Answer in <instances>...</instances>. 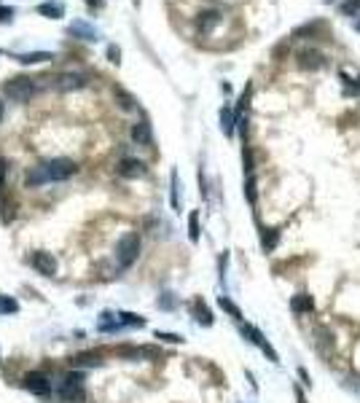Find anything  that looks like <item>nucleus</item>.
Returning a JSON list of instances; mask_svg holds the SVG:
<instances>
[{
    "instance_id": "1",
    "label": "nucleus",
    "mask_w": 360,
    "mask_h": 403,
    "mask_svg": "<svg viewBox=\"0 0 360 403\" xmlns=\"http://www.w3.org/2000/svg\"><path fill=\"white\" fill-rule=\"evenodd\" d=\"M140 256V237L137 234H124L116 245V261L121 269H129Z\"/></svg>"
},
{
    "instance_id": "2",
    "label": "nucleus",
    "mask_w": 360,
    "mask_h": 403,
    "mask_svg": "<svg viewBox=\"0 0 360 403\" xmlns=\"http://www.w3.org/2000/svg\"><path fill=\"white\" fill-rule=\"evenodd\" d=\"M239 333L245 336V342H250L253 347H258L261 352H264V355H266V358H269L272 363H279L277 349L272 347V344H269V339H266V336H264V333H261L255 325H250V322H239Z\"/></svg>"
},
{
    "instance_id": "3",
    "label": "nucleus",
    "mask_w": 360,
    "mask_h": 403,
    "mask_svg": "<svg viewBox=\"0 0 360 403\" xmlns=\"http://www.w3.org/2000/svg\"><path fill=\"white\" fill-rule=\"evenodd\" d=\"M59 395H62V401H67V403L81 401L83 398V376L81 374H67L59 384Z\"/></svg>"
},
{
    "instance_id": "4",
    "label": "nucleus",
    "mask_w": 360,
    "mask_h": 403,
    "mask_svg": "<svg viewBox=\"0 0 360 403\" xmlns=\"http://www.w3.org/2000/svg\"><path fill=\"white\" fill-rule=\"evenodd\" d=\"M32 91H35V86H32V78H11L8 84H5V94L11 97V100L16 102H27L32 97Z\"/></svg>"
},
{
    "instance_id": "5",
    "label": "nucleus",
    "mask_w": 360,
    "mask_h": 403,
    "mask_svg": "<svg viewBox=\"0 0 360 403\" xmlns=\"http://www.w3.org/2000/svg\"><path fill=\"white\" fill-rule=\"evenodd\" d=\"M43 167H46V172H49V180H65V177L76 175V170H78L70 159H54Z\"/></svg>"
},
{
    "instance_id": "6",
    "label": "nucleus",
    "mask_w": 360,
    "mask_h": 403,
    "mask_svg": "<svg viewBox=\"0 0 360 403\" xmlns=\"http://www.w3.org/2000/svg\"><path fill=\"white\" fill-rule=\"evenodd\" d=\"M22 384H25V387L30 390L32 395H38V398H49V395H51L49 379H46L43 374H38V371H30V374L25 376V382H22Z\"/></svg>"
},
{
    "instance_id": "7",
    "label": "nucleus",
    "mask_w": 360,
    "mask_h": 403,
    "mask_svg": "<svg viewBox=\"0 0 360 403\" xmlns=\"http://www.w3.org/2000/svg\"><path fill=\"white\" fill-rule=\"evenodd\" d=\"M32 266H35L41 274H46V277H54L56 274V258L51 256V253H35Z\"/></svg>"
},
{
    "instance_id": "8",
    "label": "nucleus",
    "mask_w": 360,
    "mask_h": 403,
    "mask_svg": "<svg viewBox=\"0 0 360 403\" xmlns=\"http://www.w3.org/2000/svg\"><path fill=\"white\" fill-rule=\"evenodd\" d=\"M221 11H215V8H210V11H202L199 14V19H196V27H199V32L202 35H207V32H213V27L221 22Z\"/></svg>"
},
{
    "instance_id": "9",
    "label": "nucleus",
    "mask_w": 360,
    "mask_h": 403,
    "mask_svg": "<svg viewBox=\"0 0 360 403\" xmlns=\"http://www.w3.org/2000/svg\"><path fill=\"white\" fill-rule=\"evenodd\" d=\"M299 65L304 67V70H317V67H323L325 65V59H323V54L315 49H304L299 54Z\"/></svg>"
},
{
    "instance_id": "10",
    "label": "nucleus",
    "mask_w": 360,
    "mask_h": 403,
    "mask_svg": "<svg viewBox=\"0 0 360 403\" xmlns=\"http://www.w3.org/2000/svg\"><path fill=\"white\" fill-rule=\"evenodd\" d=\"M290 309H293V315H309L315 309V298L309 293H296L290 298Z\"/></svg>"
},
{
    "instance_id": "11",
    "label": "nucleus",
    "mask_w": 360,
    "mask_h": 403,
    "mask_svg": "<svg viewBox=\"0 0 360 403\" xmlns=\"http://www.w3.org/2000/svg\"><path fill=\"white\" fill-rule=\"evenodd\" d=\"M118 175L121 177H142L145 175V164L140 159H124L118 164Z\"/></svg>"
},
{
    "instance_id": "12",
    "label": "nucleus",
    "mask_w": 360,
    "mask_h": 403,
    "mask_svg": "<svg viewBox=\"0 0 360 403\" xmlns=\"http://www.w3.org/2000/svg\"><path fill=\"white\" fill-rule=\"evenodd\" d=\"M56 86H59L62 91L83 89V86H86V76H81V73H65V76H59V81H56Z\"/></svg>"
},
{
    "instance_id": "13",
    "label": "nucleus",
    "mask_w": 360,
    "mask_h": 403,
    "mask_svg": "<svg viewBox=\"0 0 360 403\" xmlns=\"http://www.w3.org/2000/svg\"><path fill=\"white\" fill-rule=\"evenodd\" d=\"M132 140L137 145H151V124L148 121H140L132 126Z\"/></svg>"
},
{
    "instance_id": "14",
    "label": "nucleus",
    "mask_w": 360,
    "mask_h": 403,
    "mask_svg": "<svg viewBox=\"0 0 360 403\" xmlns=\"http://www.w3.org/2000/svg\"><path fill=\"white\" fill-rule=\"evenodd\" d=\"M194 317H196V322H199V325H204V328H210V325L215 322V320H213V312L207 309V304L199 301V298L194 301Z\"/></svg>"
},
{
    "instance_id": "15",
    "label": "nucleus",
    "mask_w": 360,
    "mask_h": 403,
    "mask_svg": "<svg viewBox=\"0 0 360 403\" xmlns=\"http://www.w3.org/2000/svg\"><path fill=\"white\" fill-rule=\"evenodd\" d=\"M70 35L81 38V40H97V30L86 22H73L70 25Z\"/></svg>"
},
{
    "instance_id": "16",
    "label": "nucleus",
    "mask_w": 360,
    "mask_h": 403,
    "mask_svg": "<svg viewBox=\"0 0 360 403\" xmlns=\"http://www.w3.org/2000/svg\"><path fill=\"white\" fill-rule=\"evenodd\" d=\"M97 328H100L102 333H116L118 328H121V322H118V317L113 312H102L100 315V325Z\"/></svg>"
},
{
    "instance_id": "17",
    "label": "nucleus",
    "mask_w": 360,
    "mask_h": 403,
    "mask_svg": "<svg viewBox=\"0 0 360 403\" xmlns=\"http://www.w3.org/2000/svg\"><path fill=\"white\" fill-rule=\"evenodd\" d=\"M25 183L27 186H43V183H49V172H46V167H35V170H30L27 172V177H25Z\"/></svg>"
},
{
    "instance_id": "18",
    "label": "nucleus",
    "mask_w": 360,
    "mask_h": 403,
    "mask_svg": "<svg viewBox=\"0 0 360 403\" xmlns=\"http://www.w3.org/2000/svg\"><path fill=\"white\" fill-rule=\"evenodd\" d=\"M218 307L223 309L228 317H234L237 322H242V312H239V307H237V304H234L228 296H218Z\"/></svg>"
},
{
    "instance_id": "19",
    "label": "nucleus",
    "mask_w": 360,
    "mask_h": 403,
    "mask_svg": "<svg viewBox=\"0 0 360 403\" xmlns=\"http://www.w3.org/2000/svg\"><path fill=\"white\" fill-rule=\"evenodd\" d=\"M277 242H279L277 229H264V234H261V247H264L266 253H272L274 247H277Z\"/></svg>"
},
{
    "instance_id": "20",
    "label": "nucleus",
    "mask_w": 360,
    "mask_h": 403,
    "mask_svg": "<svg viewBox=\"0 0 360 403\" xmlns=\"http://www.w3.org/2000/svg\"><path fill=\"white\" fill-rule=\"evenodd\" d=\"M221 129L226 132V137L234 135V111H231L228 105L221 108Z\"/></svg>"
},
{
    "instance_id": "21",
    "label": "nucleus",
    "mask_w": 360,
    "mask_h": 403,
    "mask_svg": "<svg viewBox=\"0 0 360 403\" xmlns=\"http://www.w3.org/2000/svg\"><path fill=\"white\" fill-rule=\"evenodd\" d=\"M116 317H118V322H121V328L124 325H132V328H142V325H145V320H142L140 315H132V312H118Z\"/></svg>"
},
{
    "instance_id": "22",
    "label": "nucleus",
    "mask_w": 360,
    "mask_h": 403,
    "mask_svg": "<svg viewBox=\"0 0 360 403\" xmlns=\"http://www.w3.org/2000/svg\"><path fill=\"white\" fill-rule=\"evenodd\" d=\"M49 59H54L51 51H32V54L19 57V62H25V65H32V62H49Z\"/></svg>"
},
{
    "instance_id": "23",
    "label": "nucleus",
    "mask_w": 360,
    "mask_h": 403,
    "mask_svg": "<svg viewBox=\"0 0 360 403\" xmlns=\"http://www.w3.org/2000/svg\"><path fill=\"white\" fill-rule=\"evenodd\" d=\"M38 11H41L43 16H49V19H59L65 8H62L59 3H41V5H38Z\"/></svg>"
},
{
    "instance_id": "24",
    "label": "nucleus",
    "mask_w": 360,
    "mask_h": 403,
    "mask_svg": "<svg viewBox=\"0 0 360 403\" xmlns=\"http://www.w3.org/2000/svg\"><path fill=\"white\" fill-rule=\"evenodd\" d=\"M73 363H76V366H89V368H94V366H100V355H97V352H83V355H76V360H73Z\"/></svg>"
},
{
    "instance_id": "25",
    "label": "nucleus",
    "mask_w": 360,
    "mask_h": 403,
    "mask_svg": "<svg viewBox=\"0 0 360 403\" xmlns=\"http://www.w3.org/2000/svg\"><path fill=\"white\" fill-rule=\"evenodd\" d=\"M19 312V304L11 296H0V315H16Z\"/></svg>"
},
{
    "instance_id": "26",
    "label": "nucleus",
    "mask_w": 360,
    "mask_h": 403,
    "mask_svg": "<svg viewBox=\"0 0 360 403\" xmlns=\"http://www.w3.org/2000/svg\"><path fill=\"white\" fill-rule=\"evenodd\" d=\"M188 237H191V242H199V212L196 210L188 215Z\"/></svg>"
},
{
    "instance_id": "27",
    "label": "nucleus",
    "mask_w": 360,
    "mask_h": 403,
    "mask_svg": "<svg viewBox=\"0 0 360 403\" xmlns=\"http://www.w3.org/2000/svg\"><path fill=\"white\" fill-rule=\"evenodd\" d=\"M339 11L344 16H358L360 14V0H347V3L339 5Z\"/></svg>"
},
{
    "instance_id": "28",
    "label": "nucleus",
    "mask_w": 360,
    "mask_h": 403,
    "mask_svg": "<svg viewBox=\"0 0 360 403\" xmlns=\"http://www.w3.org/2000/svg\"><path fill=\"white\" fill-rule=\"evenodd\" d=\"M169 202H172V210L180 212V194H178V172H172V191H169Z\"/></svg>"
},
{
    "instance_id": "29",
    "label": "nucleus",
    "mask_w": 360,
    "mask_h": 403,
    "mask_svg": "<svg viewBox=\"0 0 360 403\" xmlns=\"http://www.w3.org/2000/svg\"><path fill=\"white\" fill-rule=\"evenodd\" d=\"M159 307H162V309H167V312H169V309H175V307H178V298H175L172 293H164V296L159 298Z\"/></svg>"
},
{
    "instance_id": "30",
    "label": "nucleus",
    "mask_w": 360,
    "mask_h": 403,
    "mask_svg": "<svg viewBox=\"0 0 360 403\" xmlns=\"http://www.w3.org/2000/svg\"><path fill=\"white\" fill-rule=\"evenodd\" d=\"M156 339H162V342H169V344H180L183 336L178 333H164V331H156Z\"/></svg>"
},
{
    "instance_id": "31",
    "label": "nucleus",
    "mask_w": 360,
    "mask_h": 403,
    "mask_svg": "<svg viewBox=\"0 0 360 403\" xmlns=\"http://www.w3.org/2000/svg\"><path fill=\"white\" fill-rule=\"evenodd\" d=\"M116 94H118V100H121V108H124V111H132V108H135V100H132V97L124 94V91H116Z\"/></svg>"
},
{
    "instance_id": "32",
    "label": "nucleus",
    "mask_w": 360,
    "mask_h": 403,
    "mask_svg": "<svg viewBox=\"0 0 360 403\" xmlns=\"http://www.w3.org/2000/svg\"><path fill=\"white\" fill-rule=\"evenodd\" d=\"M248 199H250V204H255V177L253 175L248 177Z\"/></svg>"
},
{
    "instance_id": "33",
    "label": "nucleus",
    "mask_w": 360,
    "mask_h": 403,
    "mask_svg": "<svg viewBox=\"0 0 360 403\" xmlns=\"http://www.w3.org/2000/svg\"><path fill=\"white\" fill-rule=\"evenodd\" d=\"M108 57H111L113 65H118V62H121V59H118V57H121V51H118L116 46H111V49H108Z\"/></svg>"
},
{
    "instance_id": "34",
    "label": "nucleus",
    "mask_w": 360,
    "mask_h": 403,
    "mask_svg": "<svg viewBox=\"0 0 360 403\" xmlns=\"http://www.w3.org/2000/svg\"><path fill=\"white\" fill-rule=\"evenodd\" d=\"M11 14H14V8H5V5H0V19H8Z\"/></svg>"
},
{
    "instance_id": "35",
    "label": "nucleus",
    "mask_w": 360,
    "mask_h": 403,
    "mask_svg": "<svg viewBox=\"0 0 360 403\" xmlns=\"http://www.w3.org/2000/svg\"><path fill=\"white\" fill-rule=\"evenodd\" d=\"M299 376L304 379V384H309V376H306V371H304V368H299Z\"/></svg>"
},
{
    "instance_id": "36",
    "label": "nucleus",
    "mask_w": 360,
    "mask_h": 403,
    "mask_svg": "<svg viewBox=\"0 0 360 403\" xmlns=\"http://www.w3.org/2000/svg\"><path fill=\"white\" fill-rule=\"evenodd\" d=\"M296 401H299V403H306V398H304V393H301V390H296Z\"/></svg>"
},
{
    "instance_id": "37",
    "label": "nucleus",
    "mask_w": 360,
    "mask_h": 403,
    "mask_svg": "<svg viewBox=\"0 0 360 403\" xmlns=\"http://www.w3.org/2000/svg\"><path fill=\"white\" fill-rule=\"evenodd\" d=\"M3 175H5V161L0 159V183H3Z\"/></svg>"
},
{
    "instance_id": "38",
    "label": "nucleus",
    "mask_w": 360,
    "mask_h": 403,
    "mask_svg": "<svg viewBox=\"0 0 360 403\" xmlns=\"http://www.w3.org/2000/svg\"><path fill=\"white\" fill-rule=\"evenodd\" d=\"M0 118H3V102H0Z\"/></svg>"
},
{
    "instance_id": "39",
    "label": "nucleus",
    "mask_w": 360,
    "mask_h": 403,
    "mask_svg": "<svg viewBox=\"0 0 360 403\" xmlns=\"http://www.w3.org/2000/svg\"><path fill=\"white\" fill-rule=\"evenodd\" d=\"M355 27H358V32H360V22H355Z\"/></svg>"
},
{
    "instance_id": "40",
    "label": "nucleus",
    "mask_w": 360,
    "mask_h": 403,
    "mask_svg": "<svg viewBox=\"0 0 360 403\" xmlns=\"http://www.w3.org/2000/svg\"><path fill=\"white\" fill-rule=\"evenodd\" d=\"M358 84H360V81H358Z\"/></svg>"
}]
</instances>
